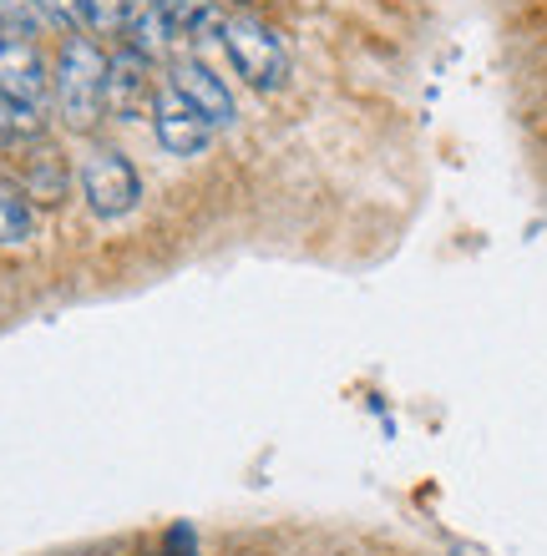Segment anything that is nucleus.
Masks as SVG:
<instances>
[{
    "label": "nucleus",
    "instance_id": "f257e3e1",
    "mask_svg": "<svg viewBox=\"0 0 547 556\" xmlns=\"http://www.w3.org/2000/svg\"><path fill=\"white\" fill-rule=\"evenodd\" d=\"M107 51L97 36L76 30L61 36L57 61H51V106L66 132H97V122L107 117Z\"/></svg>",
    "mask_w": 547,
    "mask_h": 556
},
{
    "label": "nucleus",
    "instance_id": "f03ea898",
    "mask_svg": "<svg viewBox=\"0 0 547 556\" xmlns=\"http://www.w3.org/2000/svg\"><path fill=\"white\" fill-rule=\"evenodd\" d=\"M219 41H223V56L234 61V72L244 76V87H253L259 97H274V91L289 87V41L274 21H264L259 11L238 5V11L223 15L219 26Z\"/></svg>",
    "mask_w": 547,
    "mask_h": 556
},
{
    "label": "nucleus",
    "instance_id": "7ed1b4c3",
    "mask_svg": "<svg viewBox=\"0 0 547 556\" xmlns=\"http://www.w3.org/2000/svg\"><path fill=\"white\" fill-rule=\"evenodd\" d=\"M76 182H82V198L102 223H117L127 213L142 207V173L133 167V157L122 147H87V157L76 167Z\"/></svg>",
    "mask_w": 547,
    "mask_h": 556
},
{
    "label": "nucleus",
    "instance_id": "20e7f679",
    "mask_svg": "<svg viewBox=\"0 0 547 556\" xmlns=\"http://www.w3.org/2000/svg\"><path fill=\"white\" fill-rule=\"evenodd\" d=\"M152 66L158 61H148L142 51H133L127 41H117L112 51H107V117L117 122H142L152 117V102H158V76H152Z\"/></svg>",
    "mask_w": 547,
    "mask_h": 556
},
{
    "label": "nucleus",
    "instance_id": "39448f33",
    "mask_svg": "<svg viewBox=\"0 0 547 556\" xmlns=\"http://www.w3.org/2000/svg\"><path fill=\"white\" fill-rule=\"evenodd\" d=\"M167 87L178 91L183 102L198 112V117L213 127V132H234L238 127V102L234 91H228V81H223L208 61L198 56H173L167 61Z\"/></svg>",
    "mask_w": 547,
    "mask_h": 556
},
{
    "label": "nucleus",
    "instance_id": "423d86ee",
    "mask_svg": "<svg viewBox=\"0 0 547 556\" xmlns=\"http://www.w3.org/2000/svg\"><path fill=\"white\" fill-rule=\"evenodd\" d=\"M148 122H152V137H158V147H163L167 157L192 162V157H203L208 147L219 142V132H213V127H208V122L183 102L178 91L167 87V76H163V87H158V102H152Z\"/></svg>",
    "mask_w": 547,
    "mask_h": 556
},
{
    "label": "nucleus",
    "instance_id": "0eeeda50",
    "mask_svg": "<svg viewBox=\"0 0 547 556\" xmlns=\"http://www.w3.org/2000/svg\"><path fill=\"white\" fill-rule=\"evenodd\" d=\"M0 91L11 102L46 106V97H51V61H46L41 41L0 30Z\"/></svg>",
    "mask_w": 547,
    "mask_h": 556
},
{
    "label": "nucleus",
    "instance_id": "6e6552de",
    "mask_svg": "<svg viewBox=\"0 0 547 556\" xmlns=\"http://www.w3.org/2000/svg\"><path fill=\"white\" fill-rule=\"evenodd\" d=\"M122 41L142 51L148 61H167L173 46H178V26L167 15V0H133L127 5V21H122Z\"/></svg>",
    "mask_w": 547,
    "mask_h": 556
},
{
    "label": "nucleus",
    "instance_id": "1a4fd4ad",
    "mask_svg": "<svg viewBox=\"0 0 547 556\" xmlns=\"http://www.w3.org/2000/svg\"><path fill=\"white\" fill-rule=\"evenodd\" d=\"M21 192H26L36 207L66 203V192H72V173H66V162H61L51 147L36 142L26 152V167H21Z\"/></svg>",
    "mask_w": 547,
    "mask_h": 556
},
{
    "label": "nucleus",
    "instance_id": "9d476101",
    "mask_svg": "<svg viewBox=\"0 0 547 556\" xmlns=\"http://www.w3.org/2000/svg\"><path fill=\"white\" fill-rule=\"evenodd\" d=\"M36 238V203H30L21 182L0 177V249H21Z\"/></svg>",
    "mask_w": 547,
    "mask_h": 556
},
{
    "label": "nucleus",
    "instance_id": "9b49d317",
    "mask_svg": "<svg viewBox=\"0 0 547 556\" xmlns=\"http://www.w3.org/2000/svg\"><path fill=\"white\" fill-rule=\"evenodd\" d=\"M167 15H173V26H178V36H188V41H208V36H219L223 26V5L219 0H167Z\"/></svg>",
    "mask_w": 547,
    "mask_h": 556
},
{
    "label": "nucleus",
    "instance_id": "f8f14e48",
    "mask_svg": "<svg viewBox=\"0 0 547 556\" xmlns=\"http://www.w3.org/2000/svg\"><path fill=\"white\" fill-rule=\"evenodd\" d=\"M41 137V106H26V102H11L0 91V147H26Z\"/></svg>",
    "mask_w": 547,
    "mask_h": 556
},
{
    "label": "nucleus",
    "instance_id": "ddd939ff",
    "mask_svg": "<svg viewBox=\"0 0 547 556\" xmlns=\"http://www.w3.org/2000/svg\"><path fill=\"white\" fill-rule=\"evenodd\" d=\"M76 5H82V30L87 36H122V21H127L133 0H76Z\"/></svg>",
    "mask_w": 547,
    "mask_h": 556
},
{
    "label": "nucleus",
    "instance_id": "4468645a",
    "mask_svg": "<svg viewBox=\"0 0 547 556\" xmlns=\"http://www.w3.org/2000/svg\"><path fill=\"white\" fill-rule=\"evenodd\" d=\"M0 30H11V36H30V41H41V30H46L41 0H0Z\"/></svg>",
    "mask_w": 547,
    "mask_h": 556
},
{
    "label": "nucleus",
    "instance_id": "2eb2a0df",
    "mask_svg": "<svg viewBox=\"0 0 547 556\" xmlns=\"http://www.w3.org/2000/svg\"><path fill=\"white\" fill-rule=\"evenodd\" d=\"M46 30H61V36H76L82 30V5L76 0H41Z\"/></svg>",
    "mask_w": 547,
    "mask_h": 556
},
{
    "label": "nucleus",
    "instance_id": "dca6fc26",
    "mask_svg": "<svg viewBox=\"0 0 547 556\" xmlns=\"http://www.w3.org/2000/svg\"><path fill=\"white\" fill-rule=\"evenodd\" d=\"M234 5H253V0H234Z\"/></svg>",
    "mask_w": 547,
    "mask_h": 556
}]
</instances>
